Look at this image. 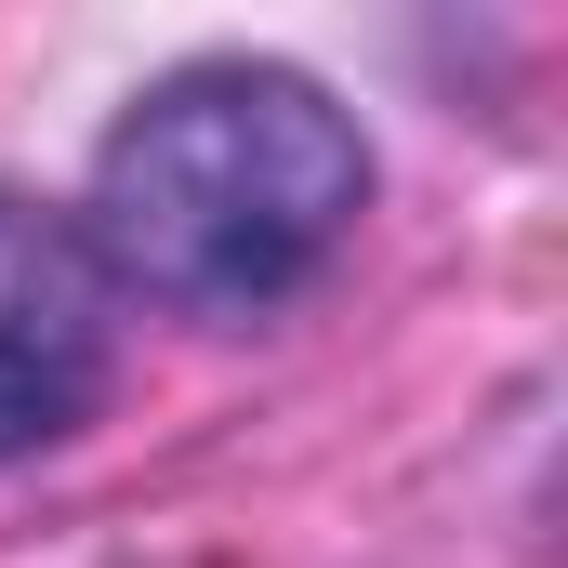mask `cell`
<instances>
[{"instance_id": "1", "label": "cell", "mask_w": 568, "mask_h": 568, "mask_svg": "<svg viewBox=\"0 0 568 568\" xmlns=\"http://www.w3.org/2000/svg\"><path fill=\"white\" fill-rule=\"evenodd\" d=\"M371 212V145L357 120L265 53H199L172 80H145L93 145V199H80V252L106 291H145L172 317H278L291 291L331 278V252Z\"/></svg>"}, {"instance_id": "2", "label": "cell", "mask_w": 568, "mask_h": 568, "mask_svg": "<svg viewBox=\"0 0 568 568\" xmlns=\"http://www.w3.org/2000/svg\"><path fill=\"white\" fill-rule=\"evenodd\" d=\"M120 384V291L80 252L67 212L0 185V463L53 449L106 410Z\"/></svg>"}]
</instances>
